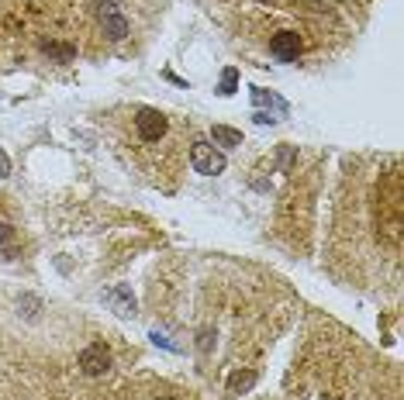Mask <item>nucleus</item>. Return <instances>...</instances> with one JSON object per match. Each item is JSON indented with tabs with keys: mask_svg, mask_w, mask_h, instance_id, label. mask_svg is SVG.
Returning <instances> with one entry per match:
<instances>
[{
	"mask_svg": "<svg viewBox=\"0 0 404 400\" xmlns=\"http://www.w3.org/2000/svg\"><path fill=\"white\" fill-rule=\"evenodd\" d=\"M97 7H100V18L104 14H115V7H118V0H93Z\"/></svg>",
	"mask_w": 404,
	"mask_h": 400,
	"instance_id": "13",
	"label": "nucleus"
},
{
	"mask_svg": "<svg viewBox=\"0 0 404 400\" xmlns=\"http://www.w3.org/2000/svg\"><path fill=\"white\" fill-rule=\"evenodd\" d=\"M80 369L86 376H104L111 369V349L104 342H93L80 352Z\"/></svg>",
	"mask_w": 404,
	"mask_h": 400,
	"instance_id": "3",
	"label": "nucleus"
},
{
	"mask_svg": "<svg viewBox=\"0 0 404 400\" xmlns=\"http://www.w3.org/2000/svg\"><path fill=\"white\" fill-rule=\"evenodd\" d=\"M190 166H194L197 173H204V176H218V173H225V156H221L211 142H194Z\"/></svg>",
	"mask_w": 404,
	"mask_h": 400,
	"instance_id": "1",
	"label": "nucleus"
},
{
	"mask_svg": "<svg viewBox=\"0 0 404 400\" xmlns=\"http://www.w3.org/2000/svg\"><path fill=\"white\" fill-rule=\"evenodd\" d=\"M100 25H104V35H107L111 41H122L124 35H128V21H124L118 11H115V14H104Z\"/></svg>",
	"mask_w": 404,
	"mask_h": 400,
	"instance_id": "7",
	"label": "nucleus"
},
{
	"mask_svg": "<svg viewBox=\"0 0 404 400\" xmlns=\"http://www.w3.org/2000/svg\"><path fill=\"white\" fill-rule=\"evenodd\" d=\"M11 239H14V228H11L7 221H0V245H7Z\"/></svg>",
	"mask_w": 404,
	"mask_h": 400,
	"instance_id": "14",
	"label": "nucleus"
},
{
	"mask_svg": "<svg viewBox=\"0 0 404 400\" xmlns=\"http://www.w3.org/2000/svg\"><path fill=\"white\" fill-rule=\"evenodd\" d=\"M211 138H214V145H221V149L242 145V131H235V128H228V124H214V128H211Z\"/></svg>",
	"mask_w": 404,
	"mask_h": 400,
	"instance_id": "6",
	"label": "nucleus"
},
{
	"mask_svg": "<svg viewBox=\"0 0 404 400\" xmlns=\"http://www.w3.org/2000/svg\"><path fill=\"white\" fill-rule=\"evenodd\" d=\"M290 162H294V149H290V145H283V149H280V169H290Z\"/></svg>",
	"mask_w": 404,
	"mask_h": 400,
	"instance_id": "12",
	"label": "nucleus"
},
{
	"mask_svg": "<svg viewBox=\"0 0 404 400\" xmlns=\"http://www.w3.org/2000/svg\"><path fill=\"white\" fill-rule=\"evenodd\" d=\"M104 304H111L118 314H135V297H131L128 286H111V290H104Z\"/></svg>",
	"mask_w": 404,
	"mask_h": 400,
	"instance_id": "5",
	"label": "nucleus"
},
{
	"mask_svg": "<svg viewBox=\"0 0 404 400\" xmlns=\"http://www.w3.org/2000/svg\"><path fill=\"white\" fill-rule=\"evenodd\" d=\"M41 48H45V52H48V55H56V59H59V62H70V59H73V55H77V52H73V45H56V41H45V45H41Z\"/></svg>",
	"mask_w": 404,
	"mask_h": 400,
	"instance_id": "10",
	"label": "nucleus"
},
{
	"mask_svg": "<svg viewBox=\"0 0 404 400\" xmlns=\"http://www.w3.org/2000/svg\"><path fill=\"white\" fill-rule=\"evenodd\" d=\"M256 121H259V124H273V114H266V111H256Z\"/></svg>",
	"mask_w": 404,
	"mask_h": 400,
	"instance_id": "17",
	"label": "nucleus"
},
{
	"mask_svg": "<svg viewBox=\"0 0 404 400\" xmlns=\"http://www.w3.org/2000/svg\"><path fill=\"white\" fill-rule=\"evenodd\" d=\"M135 128H138L142 142H159L162 135H166V128H169V121L156 107H138L135 111Z\"/></svg>",
	"mask_w": 404,
	"mask_h": 400,
	"instance_id": "2",
	"label": "nucleus"
},
{
	"mask_svg": "<svg viewBox=\"0 0 404 400\" xmlns=\"http://www.w3.org/2000/svg\"><path fill=\"white\" fill-rule=\"evenodd\" d=\"M4 176H11V159H7V152L0 149V180H4Z\"/></svg>",
	"mask_w": 404,
	"mask_h": 400,
	"instance_id": "16",
	"label": "nucleus"
},
{
	"mask_svg": "<svg viewBox=\"0 0 404 400\" xmlns=\"http://www.w3.org/2000/svg\"><path fill=\"white\" fill-rule=\"evenodd\" d=\"M159 400H176V397H159Z\"/></svg>",
	"mask_w": 404,
	"mask_h": 400,
	"instance_id": "18",
	"label": "nucleus"
},
{
	"mask_svg": "<svg viewBox=\"0 0 404 400\" xmlns=\"http://www.w3.org/2000/svg\"><path fill=\"white\" fill-rule=\"evenodd\" d=\"M252 100H256V107H263V104H280L273 93H266V90H259V86H252Z\"/></svg>",
	"mask_w": 404,
	"mask_h": 400,
	"instance_id": "11",
	"label": "nucleus"
},
{
	"mask_svg": "<svg viewBox=\"0 0 404 400\" xmlns=\"http://www.w3.org/2000/svg\"><path fill=\"white\" fill-rule=\"evenodd\" d=\"M25 307H28V311H25L28 318H39V300H35V297H25Z\"/></svg>",
	"mask_w": 404,
	"mask_h": 400,
	"instance_id": "15",
	"label": "nucleus"
},
{
	"mask_svg": "<svg viewBox=\"0 0 404 400\" xmlns=\"http://www.w3.org/2000/svg\"><path fill=\"white\" fill-rule=\"evenodd\" d=\"M270 52L280 59V62H294L297 52H301V35L297 32H277L270 39Z\"/></svg>",
	"mask_w": 404,
	"mask_h": 400,
	"instance_id": "4",
	"label": "nucleus"
},
{
	"mask_svg": "<svg viewBox=\"0 0 404 400\" xmlns=\"http://www.w3.org/2000/svg\"><path fill=\"white\" fill-rule=\"evenodd\" d=\"M235 90H239V69H232V66H228V69L221 73V83H218V93H221V97H232Z\"/></svg>",
	"mask_w": 404,
	"mask_h": 400,
	"instance_id": "9",
	"label": "nucleus"
},
{
	"mask_svg": "<svg viewBox=\"0 0 404 400\" xmlns=\"http://www.w3.org/2000/svg\"><path fill=\"white\" fill-rule=\"evenodd\" d=\"M252 383H256V373H252V369H239V373L228 376V394H242Z\"/></svg>",
	"mask_w": 404,
	"mask_h": 400,
	"instance_id": "8",
	"label": "nucleus"
},
{
	"mask_svg": "<svg viewBox=\"0 0 404 400\" xmlns=\"http://www.w3.org/2000/svg\"><path fill=\"white\" fill-rule=\"evenodd\" d=\"M259 4H266V0H259Z\"/></svg>",
	"mask_w": 404,
	"mask_h": 400,
	"instance_id": "19",
	"label": "nucleus"
}]
</instances>
